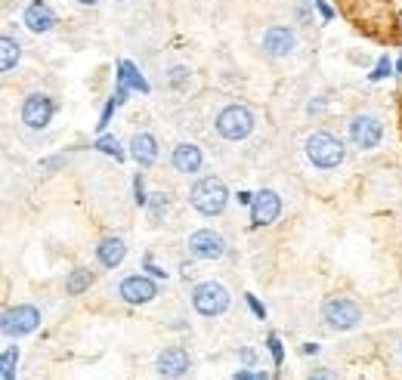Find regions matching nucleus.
Listing matches in <instances>:
<instances>
[{"label":"nucleus","mask_w":402,"mask_h":380,"mask_svg":"<svg viewBox=\"0 0 402 380\" xmlns=\"http://www.w3.org/2000/svg\"><path fill=\"white\" fill-rule=\"evenodd\" d=\"M303 149H307L309 164H313V168H319V170H334V168H340V164H344V158H347L344 143H340V139L334 136V133H328V130L309 133L307 143H303Z\"/></svg>","instance_id":"obj_1"},{"label":"nucleus","mask_w":402,"mask_h":380,"mask_svg":"<svg viewBox=\"0 0 402 380\" xmlns=\"http://www.w3.org/2000/svg\"><path fill=\"white\" fill-rule=\"evenodd\" d=\"M189 204L201 213V217H217L226 210L229 204V189L220 177H201L199 183L189 189Z\"/></svg>","instance_id":"obj_2"},{"label":"nucleus","mask_w":402,"mask_h":380,"mask_svg":"<svg viewBox=\"0 0 402 380\" xmlns=\"http://www.w3.org/2000/svg\"><path fill=\"white\" fill-rule=\"evenodd\" d=\"M214 127H217V133H220L223 139H229V143H239V139L251 136L254 115H251V109H248V105L229 102V105H223V109H220V115H217Z\"/></svg>","instance_id":"obj_3"},{"label":"nucleus","mask_w":402,"mask_h":380,"mask_svg":"<svg viewBox=\"0 0 402 380\" xmlns=\"http://www.w3.org/2000/svg\"><path fill=\"white\" fill-rule=\"evenodd\" d=\"M192 306L204 318H217L229 309V291L220 282H201L192 288Z\"/></svg>","instance_id":"obj_4"},{"label":"nucleus","mask_w":402,"mask_h":380,"mask_svg":"<svg viewBox=\"0 0 402 380\" xmlns=\"http://www.w3.org/2000/svg\"><path fill=\"white\" fill-rule=\"evenodd\" d=\"M322 318L328 322L331 331H350L362 322V309L350 297H328L322 303Z\"/></svg>","instance_id":"obj_5"},{"label":"nucleus","mask_w":402,"mask_h":380,"mask_svg":"<svg viewBox=\"0 0 402 380\" xmlns=\"http://www.w3.org/2000/svg\"><path fill=\"white\" fill-rule=\"evenodd\" d=\"M41 325V309L31 303H19L12 309H3V318H0V328H3L6 337H25L31 331H37Z\"/></svg>","instance_id":"obj_6"},{"label":"nucleus","mask_w":402,"mask_h":380,"mask_svg":"<svg viewBox=\"0 0 402 380\" xmlns=\"http://www.w3.org/2000/svg\"><path fill=\"white\" fill-rule=\"evenodd\" d=\"M22 124L28 127V130H44L53 115H56V102L47 96V93H28V96L22 99Z\"/></svg>","instance_id":"obj_7"},{"label":"nucleus","mask_w":402,"mask_h":380,"mask_svg":"<svg viewBox=\"0 0 402 380\" xmlns=\"http://www.w3.org/2000/svg\"><path fill=\"white\" fill-rule=\"evenodd\" d=\"M381 139H384V124H381V118L374 115H356L350 121V143L353 149L359 152H372L381 145Z\"/></svg>","instance_id":"obj_8"},{"label":"nucleus","mask_w":402,"mask_h":380,"mask_svg":"<svg viewBox=\"0 0 402 380\" xmlns=\"http://www.w3.org/2000/svg\"><path fill=\"white\" fill-rule=\"evenodd\" d=\"M186 248H189V253H192L195 260H220V257H226V242H223V235H220V232H214V229L192 232L189 242H186Z\"/></svg>","instance_id":"obj_9"},{"label":"nucleus","mask_w":402,"mask_h":380,"mask_svg":"<svg viewBox=\"0 0 402 380\" xmlns=\"http://www.w3.org/2000/svg\"><path fill=\"white\" fill-rule=\"evenodd\" d=\"M294 46H298V35H294L291 25H269L266 31H263V53L273 59H285L294 53Z\"/></svg>","instance_id":"obj_10"},{"label":"nucleus","mask_w":402,"mask_h":380,"mask_svg":"<svg viewBox=\"0 0 402 380\" xmlns=\"http://www.w3.org/2000/svg\"><path fill=\"white\" fill-rule=\"evenodd\" d=\"M282 213V198L279 192L273 189H260L254 195V204H251V226L254 229H263V226H273Z\"/></svg>","instance_id":"obj_11"},{"label":"nucleus","mask_w":402,"mask_h":380,"mask_svg":"<svg viewBox=\"0 0 402 380\" xmlns=\"http://www.w3.org/2000/svg\"><path fill=\"white\" fill-rule=\"evenodd\" d=\"M155 371L167 380H180L189 371V352L183 346H164L155 359Z\"/></svg>","instance_id":"obj_12"},{"label":"nucleus","mask_w":402,"mask_h":380,"mask_svg":"<svg viewBox=\"0 0 402 380\" xmlns=\"http://www.w3.org/2000/svg\"><path fill=\"white\" fill-rule=\"evenodd\" d=\"M118 294H121L127 303H134V306H140V303H152V300L158 297V284L152 282L149 275H127L121 282V288H118Z\"/></svg>","instance_id":"obj_13"},{"label":"nucleus","mask_w":402,"mask_h":380,"mask_svg":"<svg viewBox=\"0 0 402 380\" xmlns=\"http://www.w3.org/2000/svg\"><path fill=\"white\" fill-rule=\"evenodd\" d=\"M22 19L28 25V31H35V35H47V31H53V25H56V12H53V6L47 0H31L25 6Z\"/></svg>","instance_id":"obj_14"},{"label":"nucleus","mask_w":402,"mask_h":380,"mask_svg":"<svg viewBox=\"0 0 402 380\" xmlns=\"http://www.w3.org/2000/svg\"><path fill=\"white\" fill-rule=\"evenodd\" d=\"M170 164H174L176 173L189 177V173H199L201 170L204 155H201V149L195 143H180V145H174V152H170Z\"/></svg>","instance_id":"obj_15"},{"label":"nucleus","mask_w":402,"mask_h":380,"mask_svg":"<svg viewBox=\"0 0 402 380\" xmlns=\"http://www.w3.org/2000/svg\"><path fill=\"white\" fill-rule=\"evenodd\" d=\"M130 158H134L140 168H152L158 161V143L152 133H134L130 136Z\"/></svg>","instance_id":"obj_16"},{"label":"nucleus","mask_w":402,"mask_h":380,"mask_svg":"<svg viewBox=\"0 0 402 380\" xmlns=\"http://www.w3.org/2000/svg\"><path fill=\"white\" fill-rule=\"evenodd\" d=\"M124 257H127V244H124V238H118V235L102 238L100 248H96V260H100L105 269H115V266H121Z\"/></svg>","instance_id":"obj_17"},{"label":"nucleus","mask_w":402,"mask_h":380,"mask_svg":"<svg viewBox=\"0 0 402 380\" xmlns=\"http://www.w3.org/2000/svg\"><path fill=\"white\" fill-rule=\"evenodd\" d=\"M118 81H127L130 84V90H136V93H152V87H149V81H146V75H143L140 69H136L130 59H118Z\"/></svg>","instance_id":"obj_18"},{"label":"nucleus","mask_w":402,"mask_h":380,"mask_svg":"<svg viewBox=\"0 0 402 380\" xmlns=\"http://www.w3.org/2000/svg\"><path fill=\"white\" fill-rule=\"evenodd\" d=\"M96 282V272L90 269V266H77V269L68 272V278H65V294L68 297H81L84 291H90V284Z\"/></svg>","instance_id":"obj_19"},{"label":"nucleus","mask_w":402,"mask_h":380,"mask_svg":"<svg viewBox=\"0 0 402 380\" xmlns=\"http://www.w3.org/2000/svg\"><path fill=\"white\" fill-rule=\"evenodd\" d=\"M19 59H22V44H19L16 37L3 35L0 37V71L10 75V71L19 65Z\"/></svg>","instance_id":"obj_20"},{"label":"nucleus","mask_w":402,"mask_h":380,"mask_svg":"<svg viewBox=\"0 0 402 380\" xmlns=\"http://www.w3.org/2000/svg\"><path fill=\"white\" fill-rule=\"evenodd\" d=\"M93 149H96V152H102V155H109V158H115L118 164H121L124 158H127V152L121 149V143H118L115 136H109V133H100V139L93 143Z\"/></svg>","instance_id":"obj_21"},{"label":"nucleus","mask_w":402,"mask_h":380,"mask_svg":"<svg viewBox=\"0 0 402 380\" xmlns=\"http://www.w3.org/2000/svg\"><path fill=\"white\" fill-rule=\"evenodd\" d=\"M167 208H170V198L164 195V192H152V195H149V204H146V213H149L152 223H161L164 213H167Z\"/></svg>","instance_id":"obj_22"},{"label":"nucleus","mask_w":402,"mask_h":380,"mask_svg":"<svg viewBox=\"0 0 402 380\" xmlns=\"http://www.w3.org/2000/svg\"><path fill=\"white\" fill-rule=\"evenodd\" d=\"M16 362H19V350H16V346H6L3 359H0V371H3V380H16Z\"/></svg>","instance_id":"obj_23"},{"label":"nucleus","mask_w":402,"mask_h":380,"mask_svg":"<svg viewBox=\"0 0 402 380\" xmlns=\"http://www.w3.org/2000/svg\"><path fill=\"white\" fill-rule=\"evenodd\" d=\"M189 75H192V71H189L186 65H174V69L167 71V81H170L174 90H186V87H189Z\"/></svg>","instance_id":"obj_24"},{"label":"nucleus","mask_w":402,"mask_h":380,"mask_svg":"<svg viewBox=\"0 0 402 380\" xmlns=\"http://www.w3.org/2000/svg\"><path fill=\"white\" fill-rule=\"evenodd\" d=\"M266 346H269V356H273L275 368H282V362H285V350H282L279 334H266Z\"/></svg>","instance_id":"obj_25"},{"label":"nucleus","mask_w":402,"mask_h":380,"mask_svg":"<svg viewBox=\"0 0 402 380\" xmlns=\"http://www.w3.org/2000/svg\"><path fill=\"white\" fill-rule=\"evenodd\" d=\"M390 71H396V65L390 62V56H381L378 65H374V71L368 75V81H384V78L390 75Z\"/></svg>","instance_id":"obj_26"},{"label":"nucleus","mask_w":402,"mask_h":380,"mask_svg":"<svg viewBox=\"0 0 402 380\" xmlns=\"http://www.w3.org/2000/svg\"><path fill=\"white\" fill-rule=\"evenodd\" d=\"M134 201L140 204V208L149 204V192H146V179H143V173H134Z\"/></svg>","instance_id":"obj_27"},{"label":"nucleus","mask_w":402,"mask_h":380,"mask_svg":"<svg viewBox=\"0 0 402 380\" xmlns=\"http://www.w3.org/2000/svg\"><path fill=\"white\" fill-rule=\"evenodd\" d=\"M118 109H121V105H118L115 99H109V102H105V109H102V115H100V124H96V130H100V133H105V130H109V124H111V115H115Z\"/></svg>","instance_id":"obj_28"},{"label":"nucleus","mask_w":402,"mask_h":380,"mask_svg":"<svg viewBox=\"0 0 402 380\" xmlns=\"http://www.w3.org/2000/svg\"><path fill=\"white\" fill-rule=\"evenodd\" d=\"M143 269H146L152 278H167V272H164L161 266L155 263V257H152V253H146V257H143Z\"/></svg>","instance_id":"obj_29"},{"label":"nucleus","mask_w":402,"mask_h":380,"mask_svg":"<svg viewBox=\"0 0 402 380\" xmlns=\"http://www.w3.org/2000/svg\"><path fill=\"white\" fill-rule=\"evenodd\" d=\"M313 6L316 10H319V16H322V22H334V16H338V12H334V6L328 3V0H313Z\"/></svg>","instance_id":"obj_30"},{"label":"nucleus","mask_w":402,"mask_h":380,"mask_svg":"<svg viewBox=\"0 0 402 380\" xmlns=\"http://www.w3.org/2000/svg\"><path fill=\"white\" fill-rule=\"evenodd\" d=\"M59 168H65V155H50V158H41V170H59Z\"/></svg>","instance_id":"obj_31"},{"label":"nucleus","mask_w":402,"mask_h":380,"mask_svg":"<svg viewBox=\"0 0 402 380\" xmlns=\"http://www.w3.org/2000/svg\"><path fill=\"white\" fill-rule=\"evenodd\" d=\"M245 300H248V306H251V312H254V316L263 322V318H266V306H263V303H260V300H257L254 294H245Z\"/></svg>","instance_id":"obj_32"},{"label":"nucleus","mask_w":402,"mask_h":380,"mask_svg":"<svg viewBox=\"0 0 402 380\" xmlns=\"http://www.w3.org/2000/svg\"><path fill=\"white\" fill-rule=\"evenodd\" d=\"M307 380H338V374H334L331 368H316L307 374Z\"/></svg>","instance_id":"obj_33"},{"label":"nucleus","mask_w":402,"mask_h":380,"mask_svg":"<svg viewBox=\"0 0 402 380\" xmlns=\"http://www.w3.org/2000/svg\"><path fill=\"white\" fill-rule=\"evenodd\" d=\"M235 201H239L241 208H251V204H254V192H245V189H241L239 195H235Z\"/></svg>","instance_id":"obj_34"},{"label":"nucleus","mask_w":402,"mask_h":380,"mask_svg":"<svg viewBox=\"0 0 402 380\" xmlns=\"http://www.w3.org/2000/svg\"><path fill=\"white\" fill-rule=\"evenodd\" d=\"M241 362H245V365H248V368H251V365L257 362V356H254V350H248V346H245V350H241Z\"/></svg>","instance_id":"obj_35"},{"label":"nucleus","mask_w":402,"mask_h":380,"mask_svg":"<svg viewBox=\"0 0 402 380\" xmlns=\"http://www.w3.org/2000/svg\"><path fill=\"white\" fill-rule=\"evenodd\" d=\"M300 352H303V356H316V352H319V343H303Z\"/></svg>","instance_id":"obj_36"},{"label":"nucleus","mask_w":402,"mask_h":380,"mask_svg":"<svg viewBox=\"0 0 402 380\" xmlns=\"http://www.w3.org/2000/svg\"><path fill=\"white\" fill-rule=\"evenodd\" d=\"M180 275H183V278H192V275H195V266H192V263H183V266H180Z\"/></svg>","instance_id":"obj_37"},{"label":"nucleus","mask_w":402,"mask_h":380,"mask_svg":"<svg viewBox=\"0 0 402 380\" xmlns=\"http://www.w3.org/2000/svg\"><path fill=\"white\" fill-rule=\"evenodd\" d=\"M322 109H325V102H322V99H316V102H309V105H307L309 115H313V111H322Z\"/></svg>","instance_id":"obj_38"},{"label":"nucleus","mask_w":402,"mask_h":380,"mask_svg":"<svg viewBox=\"0 0 402 380\" xmlns=\"http://www.w3.org/2000/svg\"><path fill=\"white\" fill-rule=\"evenodd\" d=\"M254 371H235V380H251Z\"/></svg>","instance_id":"obj_39"},{"label":"nucleus","mask_w":402,"mask_h":380,"mask_svg":"<svg viewBox=\"0 0 402 380\" xmlns=\"http://www.w3.org/2000/svg\"><path fill=\"white\" fill-rule=\"evenodd\" d=\"M251 380H269V374H266V371H254Z\"/></svg>","instance_id":"obj_40"},{"label":"nucleus","mask_w":402,"mask_h":380,"mask_svg":"<svg viewBox=\"0 0 402 380\" xmlns=\"http://www.w3.org/2000/svg\"><path fill=\"white\" fill-rule=\"evenodd\" d=\"M75 3H77V6H96L100 0H75Z\"/></svg>","instance_id":"obj_41"},{"label":"nucleus","mask_w":402,"mask_h":380,"mask_svg":"<svg viewBox=\"0 0 402 380\" xmlns=\"http://www.w3.org/2000/svg\"><path fill=\"white\" fill-rule=\"evenodd\" d=\"M393 65H396V75H402V56L396 59V62H393Z\"/></svg>","instance_id":"obj_42"},{"label":"nucleus","mask_w":402,"mask_h":380,"mask_svg":"<svg viewBox=\"0 0 402 380\" xmlns=\"http://www.w3.org/2000/svg\"><path fill=\"white\" fill-rule=\"evenodd\" d=\"M396 22H399V28H402V6H399V12H396Z\"/></svg>","instance_id":"obj_43"}]
</instances>
